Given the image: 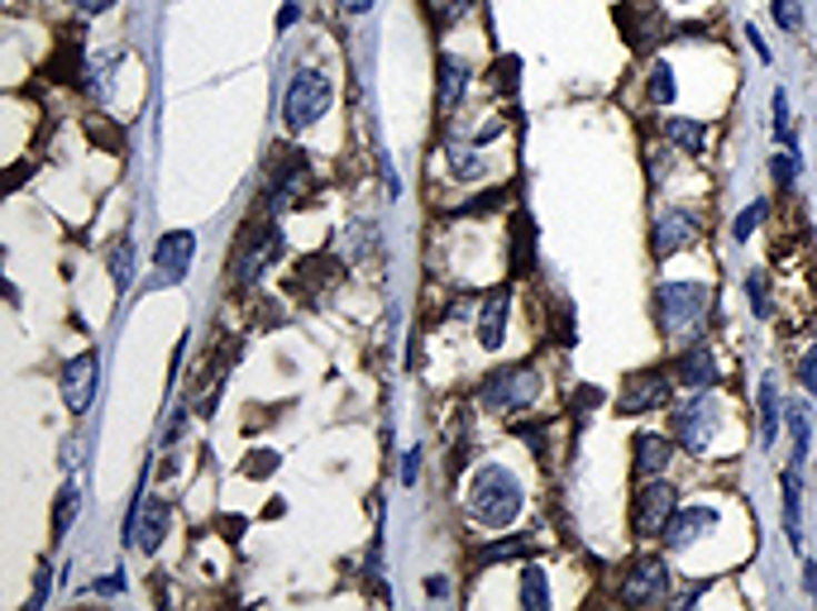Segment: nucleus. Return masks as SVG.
Masks as SVG:
<instances>
[{
    "mask_svg": "<svg viewBox=\"0 0 817 611\" xmlns=\"http://www.w3.org/2000/svg\"><path fill=\"white\" fill-rule=\"evenodd\" d=\"M798 177H804V153H798L794 143H784V149L770 153V182H775L779 197H794Z\"/></svg>",
    "mask_w": 817,
    "mask_h": 611,
    "instance_id": "393cba45",
    "label": "nucleus"
},
{
    "mask_svg": "<svg viewBox=\"0 0 817 611\" xmlns=\"http://www.w3.org/2000/svg\"><path fill=\"white\" fill-rule=\"evenodd\" d=\"M779 497H784V540L789 550L804 559V469H784L779 473Z\"/></svg>",
    "mask_w": 817,
    "mask_h": 611,
    "instance_id": "a211bd4d",
    "label": "nucleus"
},
{
    "mask_svg": "<svg viewBox=\"0 0 817 611\" xmlns=\"http://www.w3.org/2000/svg\"><path fill=\"white\" fill-rule=\"evenodd\" d=\"M746 39H750V53H756V58L765 62V68H770V62H775V48H770V43H765V34H760V24H746Z\"/></svg>",
    "mask_w": 817,
    "mask_h": 611,
    "instance_id": "a19ab883",
    "label": "nucleus"
},
{
    "mask_svg": "<svg viewBox=\"0 0 817 611\" xmlns=\"http://www.w3.org/2000/svg\"><path fill=\"white\" fill-rule=\"evenodd\" d=\"M804 592H808V602L817 607V559H808V554H804Z\"/></svg>",
    "mask_w": 817,
    "mask_h": 611,
    "instance_id": "c03bdc74",
    "label": "nucleus"
},
{
    "mask_svg": "<svg viewBox=\"0 0 817 611\" xmlns=\"http://www.w3.org/2000/svg\"><path fill=\"white\" fill-rule=\"evenodd\" d=\"M517 68H521L517 58H502V68H498V62H492V77H488V82H492V91H507V96L517 91Z\"/></svg>",
    "mask_w": 817,
    "mask_h": 611,
    "instance_id": "4c0bfd02",
    "label": "nucleus"
},
{
    "mask_svg": "<svg viewBox=\"0 0 817 611\" xmlns=\"http://www.w3.org/2000/svg\"><path fill=\"white\" fill-rule=\"evenodd\" d=\"M182 430H187V407H178V411L168 415V425H163V435H158V440H163V444H172V440L182 435Z\"/></svg>",
    "mask_w": 817,
    "mask_h": 611,
    "instance_id": "79ce46f5",
    "label": "nucleus"
},
{
    "mask_svg": "<svg viewBox=\"0 0 817 611\" xmlns=\"http://www.w3.org/2000/svg\"><path fill=\"white\" fill-rule=\"evenodd\" d=\"M675 382H679L684 392H708V388H723V382H727L723 353H717L708 340L675 349Z\"/></svg>",
    "mask_w": 817,
    "mask_h": 611,
    "instance_id": "f8f14e48",
    "label": "nucleus"
},
{
    "mask_svg": "<svg viewBox=\"0 0 817 611\" xmlns=\"http://www.w3.org/2000/svg\"><path fill=\"white\" fill-rule=\"evenodd\" d=\"M91 592H124V573L116 569V573H110V578H101V583H96Z\"/></svg>",
    "mask_w": 817,
    "mask_h": 611,
    "instance_id": "09e8293b",
    "label": "nucleus"
},
{
    "mask_svg": "<svg viewBox=\"0 0 817 611\" xmlns=\"http://www.w3.org/2000/svg\"><path fill=\"white\" fill-rule=\"evenodd\" d=\"M770 216H775V201L770 197H756L741 216L731 220V239H736V244H750V239H756L765 224H770Z\"/></svg>",
    "mask_w": 817,
    "mask_h": 611,
    "instance_id": "bb28decb",
    "label": "nucleus"
},
{
    "mask_svg": "<svg viewBox=\"0 0 817 611\" xmlns=\"http://www.w3.org/2000/svg\"><path fill=\"white\" fill-rule=\"evenodd\" d=\"M660 134H665L669 149H679L684 158L708 153V120H703V116H665Z\"/></svg>",
    "mask_w": 817,
    "mask_h": 611,
    "instance_id": "aec40b11",
    "label": "nucleus"
},
{
    "mask_svg": "<svg viewBox=\"0 0 817 611\" xmlns=\"http://www.w3.org/2000/svg\"><path fill=\"white\" fill-rule=\"evenodd\" d=\"M675 96H679V87H675V68H669V58H655L650 62V72H646V101L650 106H675Z\"/></svg>",
    "mask_w": 817,
    "mask_h": 611,
    "instance_id": "7c9ffc66",
    "label": "nucleus"
},
{
    "mask_svg": "<svg viewBox=\"0 0 817 611\" xmlns=\"http://www.w3.org/2000/svg\"><path fill=\"white\" fill-rule=\"evenodd\" d=\"M770 14L784 34H804V0H770Z\"/></svg>",
    "mask_w": 817,
    "mask_h": 611,
    "instance_id": "f704fd0d",
    "label": "nucleus"
},
{
    "mask_svg": "<svg viewBox=\"0 0 817 611\" xmlns=\"http://www.w3.org/2000/svg\"><path fill=\"white\" fill-rule=\"evenodd\" d=\"M784 425H789L794 435V469H804L808 463V444H813V397H794L789 407H784Z\"/></svg>",
    "mask_w": 817,
    "mask_h": 611,
    "instance_id": "b1692460",
    "label": "nucleus"
},
{
    "mask_svg": "<svg viewBox=\"0 0 817 611\" xmlns=\"http://www.w3.org/2000/svg\"><path fill=\"white\" fill-rule=\"evenodd\" d=\"M48 592H53V578H48V564H39V573H34V592H29L24 611H39V607L48 602Z\"/></svg>",
    "mask_w": 817,
    "mask_h": 611,
    "instance_id": "58836bf2",
    "label": "nucleus"
},
{
    "mask_svg": "<svg viewBox=\"0 0 817 611\" xmlns=\"http://www.w3.org/2000/svg\"><path fill=\"white\" fill-rule=\"evenodd\" d=\"M746 301H750V315H756V320H775V287H770L765 263L746 272Z\"/></svg>",
    "mask_w": 817,
    "mask_h": 611,
    "instance_id": "c756f323",
    "label": "nucleus"
},
{
    "mask_svg": "<svg viewBox=\"0 0 817 611\" xmlns=\"http://www.w3.org/2000/svg\"><path fill=\"white\" fill-rule=\"evenodd\" d=\"M96 382H101V359L87 349L77 353V359L62 363L58 373V392H62V407H68L72 415H87V407L96 401Z\"/></svg>",
    "mask_w": 817,
    "mask_h": 611,
    "instance_id": "ddd939ff",
    "label": "nucleus"
},
{
    "mask_svg": "<svg viewBox=\"0 0 817 611\" xmlns=\"http://www.w3.org/2000/svg\"><path fill=\"white\" fill-rule=\"evenodd\" d=\"M675 459H679L675 435L636 430V440H631V473H636V482H640V478H665L669 469H675Z\"/></svg>",
    "mask_w": 817,
    "mask_h": 611,
    "instance_id": "2eb2a0df",
    "label": "nucleus"
},
{
    "mask_svg": "<svg viewBox=\"0 0 817 611\" xmlns=\"http://www.w3.org/2000/svg\"><path fill=\"white\" fill-rule=\"evenodd\" d=\"M536 550V535H507V540H492V544H484V550L474 554V564L484 569V564H511V559H526Z\"/></svg>",
    "mask_w": 817,
    "mask_h": 611,
    "instance_id": "a878e982",
    "label": "nucleus"
},
{
    "mask_svg": "<svg viewBox=\"0 0 817 611\" xmlns=\"http://www.w3.org/2000/svg\"><path fill=\"white\" fill-rule=\"evenodd\" d=\"M464 91H469V62L455 58V53H445V58H440V91H436V110H440V120L450 116V110L464 101Z\"/></svg>",
    "mask_w": 817,
    "mask_h": 611,
    "instance_id": "4be33fe9",
    "label": "nucleus"
},
{
    "mask_svg": "<svg viewBox=\"0 0 817 611\" xmlns=\"http://www.w3.org/2000/svg\"><path fill=\"white\" fill-rule=\"evenodd\" d=\"M297 20H301V6H297V0H287V6H282V14H278V29L287 34V29H292Z\"/></svg>",
    "mask_w": 817,
    "mask_h": 611,
    "instance_id": "49530a36",
    "label": "nucleus"
},
{
    "mask_svg": "<svg viewBox=\"0 0 817 611\" xmlns=\"http://www.w3.org/2000/svg\"><path fill=\"white\" fill-rule=\"evenodd\" d=\"M794 373H798V388H804V392L817 401V344H808L804 353H798V368H794Z\"/></svg>",
    "mask_w": 817,
    "mask_h": 611,
    "instance_id": "e433bc0d",
    "label": "nucleus"
},
{
    "mask_svg": "<svg viewBox=\"0 0 817 611\" xmlns=\"http://www.w3.org/2000/svg\"><path fill=\"white\" fill-rule=\"evenodd\" d=\"M474 6L478 0H426V14H430V24H436V34H445V29L459 24Z\"/></svg>",
    "mask_w": 817,
    "mask_h": 611,
    "instance_id": "72a5a7b5",
    "label": "nucleus"
},
{
    "mask_svg": "<svg viewBox=\"0 0 817 611\" xmlns=\"http://www.w3.org/2000/svg\"><path fill=\"white\" fill-rule=\"evenodd\" d=\"M335 101V87L326 72L316 68H301L292 82H287V96H282V124L292 134H307L316 120H326V110Z\"/></svg>",
    "mask_w": 817,
    "mask_h": 611,
    "instance_id": "1a4fd4ad",
    "label": "nucleus"
},
{
    "mask_svg": "<svg viewBox=\"0 0 817 611\" xmlns=\"http://www.w3.org/2000/svg\"><path fill=\"white\" fill-rule=\"evenodd\" d=\"M191 259H197V234L191 230H168L158 234L153 244V268H158V282H182Z\"/></svg>",
    "mask_w": 817,
    "mask_h": 611,
    "instance_id": "dca6fc26",
    "label": "nucleus"
},
{
    "mask_svg": "<svg viewBox=\"0 0 817 611\" xmlns=\"http://www.w3.org/2000/svg\"><path fill=\"white\" fill-rule=\"evenodd\" d=\"M307 191H311V163H307L301 153L282 158L278 172H272V182H268V197H263L268 216H282L287 206H297L301 197H307Z\"/></svg>",
    "mask_w": 817,
    "mask_h": 611,
    "instance_id": "4468645a",
    "label": "nucleus"
},
{
    "mask_svg": "<svg viewBox=\"0 0 817 611\" xmlns=\"http://www.w3.org/2000/svg\"><path fill=\"white\" fill-rule=\"evenodd\" d=\"M612 598L631 611H646V607H665L675 598V573H669V559L665 554H640L627 564V573L617 578V592Z\"/></svg>",
    "mask_w": 817,
    "mask_h": 611,
    "instance_id": "0eeeda50",
    "label": "nucleus"
},
{
    "mask_svg": "<svg viewBox=\"0 0 817 611\" xmlns=\"http://www.w3.org/2000/svg\"><path fill=\"white\" fill-rule=\"evenodd\" d=\"M545 397V373L536 363H502L478 382V407L488 415H521Z\"/></svg>",
    "mask_w": 817,
    "mask_h": 611,
    "instance_id": "39448f33",
    "label": "nucleus"
},
{
    "mask_svg": "<svg viewBox=\"0 0 817 611\" xmlns=\"http://www.w3.org/2000/svg\"><path fill=\"white\" fill-rule=\"evenodd\" d=\"M498 134H502V120H488V124H484V130H478V134H474V143H478V149H484V143H492V139H498Z\"/></svg>",
    "mask_w": 817,
    "mask_h": 611,
    "instance_id": "de8ad7c7",
    "label": "nucleus"
},
{
    "mask_svg": "<svg viewBox=\"0 0 817 611\" xmlns=\"http://www.w3.org/2000/svg\"><path fill=\"white\" fill-rule=\"evenodd\" d=\"M421 444H411L407 454H402V488H416V482H421Z\"/></svg>",
    "mask_w": 817,
    "mask_h": 611,
    "instance_id": "ea45409f",
    "label": "nucleus"
},
{
    "mask_svg": "<svg viewBox=\"0 0 817 611\" xmlns=\"http://www.w3.org/2000/svg\"><path fill=\"white\" fill-rule=\"evenodd\" d=\"M450 177L455 182H478V177H488V158L474 149H450Z\"/></svg>",
    "mask_w": 817,
    "mask_h": 611,
    "instance_id": "473e14b6",
    "label": "nucleus"
},
{
    "mask_svg": "<svg viewBox=\"0 0 817 611\" xmlns=\"http://www.w3.org/2000/svg\"><path fill=\"white\" fill-rule=\"evenodd\" d=\"M650 315H655V330L669 349H684V344H698L708 340V330L723 325V311H717V292L708 282H655L650 292Z\"/></svg>",
    "mask_w": 817,
    "mask_h": 611,
    "instance_id": "f257e3e1",
    "label": "nucleus"
},
{
    "mask_svg": "<svg viewBox=\"0 0 817 611\" xmlns=\"http://www.w3.org/2000/svg\"><path fill=\"white\" fill-rule=\"evenodd\" d=\"M770 110H775V116H770V120H775V139H779V143H794V110H789V91H784V87L775 91Z\"/></svg>",
    "mask_w": 817,
    "mask_h": 611,
    "instance_id": "c9c22d12",
    "label": "nucleus"
},
{
    "mask_svg": "<svg viewBox=\"0 0 817 611\" xmlns=\"http://www.w3.org/2000/svg\"><path fill=\"white\" fill-rule=\"evenodd\" d=\"M77 511H82V492H77V482L68 478L58 488V502H53V540H62L72 530V521H77Z\"/></svg>",
    "mask_w": 817,
    "mask_h": 611,
    "instance_id": "2f4dec72",
    "label": "nucleus"
},
{
    "mask_svg": "<svg viewBox=\"0 0 817 611\" xmlns=\"http://www.w3.org/2000/svg\"><path fill=\"white\" fill-rule=\"evenodd\" d=\"M521 607H526V611H550V607H555L550 573H545L540 564H526V569H521Z\"/></svg>",
    "mask_w": 817,
    "mask_h": 611,
    "instance_id": "cd10ccee",
    "label": "nucleus"
},
{
    "mask_svg": "<svg viewBox=\"0 0 817 611\" xmlns=\"http://www.w3.org/2000/svg\"><path fill=\"white\" fill-rule=\"evenodd\" d=\"M736 421H741V415H736V401L723 397V388L688 392L684 401H669V435H675L679 454H688V459L723 454Z\"/></svg>",
    "mask_w": 817,
    "mask_h": 611,
    "instance_id": "f03ea898",
    "label": "nucleus"
},
{
    "mask_svg": "<svg viewBox=\"0 0 817 611\" xmlns=\"http://www.w3.org/2000/svg\"><path fill=\"white\" fill-rule=\"evenodd\" d=\"M521 507H526V488L507 463H484V469L474 473L469 492H464V511H469V521H478L484 530H507L521 517Z\"/></svg>",
    "mask_w": 817,
    "mask_h": 611,
    "instance_id": "7ed1b4c3",
    "label": "nucleus"
},
{
    "mask_svg": "<svg viewBox=\"0 0 817 611\" xmlns=\"http://www.w3.org/2000/svg\"><path fill=\"white\" fill-rule=\"evenodd\" d=\"M282 249H287V234H282V224L278 220H259V224H249L245 234H239V249H235V259H230V282L245 292V287H259L263 278H268V268L282 259Z\"/></svg>",
    "mask_w": 817,
    "mask_h": 611,
    "instance_id": "423d86ee",
    "label": "nucleus"
},
{
    "mask_svg": "<svg viewBox=\"0 0 817 611\" xmlns=\"http://www.w3.org/2000/svg\"><path fill=\"white\" fill-rule=\"evenodd\" d=\"M756 421H760V444L770 449L779 440V425H784V397H779L775 373H765L760 388H756Z\"/></svg>",
    "mask_w": 817,
    "mask_h": 611,
    "instance_id": "412c9836",
    "label": "nucleus"
},
{
    "mask_svg": "<svg viewBox=\"0 0 817 611\" xmlns=\"http://www.w3.org/2000/svg\"><path fill=\"white\" fill-rule=\"evenodd\" d=\"M669 6H698V0H669Z\"/></svg>",
    "mask_w": 817,
    "mask_h": 611,
    "instance_id": "3c124183",
    "label": "nucleus"
},
{
    "mask_svg": "<svg viewBox=\"0 0 817 611\" xmlns=\"http://www.w3.org/2000/svg\"><path fill=\"white\" fill-rule=\"evenodd\" d=\"M507 315H511V292H507V287H498V292H488L484 301H478V311H474L478 349H488V353L502 349V340H507Z\"/></svg>",
    "mask_w": 817,
    "mask_h": 611,
    "instance_id": "f3484780",
    "label": "nucleus"
},
{
    "mask_svg": "<svg viewBox=\"0 0 817 611\" xmlns=\"http://www.w3.org/2000/svg\"><path fill=\"white\" fill-rule=\"evenodd\" d=\"M736 511H746L741 502H688V507H679L675 511V521L665 525V535H660V544L669 554H679V559H694L703 544H717L731 530V517Z\"/></svg>",
    "mask_w": 817,
    "mask_h": 611,
    "instance_id": "20e7f679",
    "label": "nucleus"
},
{
    "mask_svg": "<svg viewBox=\"0 0 817 611\" xmlns=\"http://www.w3.org/2000/svg\"><path fill=\"white\" fill-rule=\"evenodd\" d=\"M698 239H703V216L688 211V206H665V211L650 220V259L669 263L675 253L694 249Z\"/></svg>",
    "mask_w": 817,
    "mask_h": 611,
    "instance_id": "9d476101",
    "label": "nucleus"
},
{
    "mask_svg": "<svg viewBox=\"0 0 817 611\" xmlns=\"http://www.w3.org/2000/svg\"><path fill=\"white\" fill-rule=\"evenodd\" d=\"M106 268H110V282H116V297L130 292V282H134V239H130V234L110 244Z\"/></svg>",
    "mask_w": 817,
    "mask_h": 611,
    "instance_id": "c85d7f7f",
    "label": "nucleus"
},
{
    "mask_svg": "<svg viewBox=\"0 0 817 611\" xmlns=\"http://www.w3.org/2000/svg\"><path fill=\"white\" fill-rule=\"evenodd\" d=\"M335 6H340L345 14H368L373 10V0H335Z\"/></svg>",
    "mask_w": 817,
    "mask_h": 611,
    "instance_id": "8fccbe9b",
    "label": "nucleus"
},
{
    "mask_svg": "<svg viewBox=\"0 0 817 611\" xmlns=\"http://www.w3.org/2000/svg\"><path fill=\"white\" fill-rule=\"evenodd\" d=\"M82 53H87V29L77 24V29H68V34H62V43H58V58L48 62V72H53L58 82H82V77H87V68H82Z\"/></svg>",
    "mask_w": 817,
    "mask_h": 611,
    "instance_id": "5701e85b",
    "label": "nucleus"
},
{
    "mask_svg": "<svg viewBox=\"0 0 817 611\" xmlns=\"http://www.w3.org/2000/svg\"><path fill=\"white\" fill-rule=\"evenodd\" d=\"M168 525H172L168 497H143V511H139V525H134V550L158 554L163 550V540H168Z\"/></svg>",
    "mask_w": 817,
    "mask_h": 611,
    "instance_id": "6ab92c4d",
    "label": "nucleus"
},
{
    "mask_svg": "<svg viewBox=\"0 0 817 611\" xmlns=\"http://www.w3.org/2000/svg\"><path fill=\"white\" fill-rule=\"evenodd\" d=\"M68 6H72L77 14H101V10L116 6V0H68Z\"/></svg>",
    "mask_w": 817,
    "mask_h": 611,
    "instance_id": "a18cd8bd",
    "label": "nucleus"
},
{
    "mask_svg": "<svg viewBox=\"0 0 817 611\" xmlns=\"http://www.w3.org/2000/svg\"><path fill=\"white\" fill-rule=\"evenodd\" d=\"M249 459H253L249 469H245L249 478H263V473H272V469H278V454H263V449H259V454H249Z\"/></svg>",
    "mask_w": 817,
    "mask_h": 611,
    "instance_id": "37998d69",
    "label": "nucleus"
},
{
    "mask_svg": "<svg viewBox=\"0 0 817 611\" xmlns=\"http://www.w3.org/2000/svg\"><path fill=\"white\" fill-rule=\"evenodd\" d=\"M675 368H640L621 382V397H617V411L621 415H646V411H660L675 401Z\"/></svg>",
    "mask_w": 817,
    "mask_h": 611,
    "instance_id": "9b49d317",
    "label": "nucleus"
},
{
    "mask_svg": "<svg viewBox=\"0 0 817 611\" xmlns=\"http://www.w3.org/2000/svg\"><path fill=\"white\" fill-rule=\"evenodd\" d=\"M679 488L669 478H640L636 482V492H631V535L636 540H660L665 535V525L675 521V511L684 507L679 502Z\"/></svg>",
    "mask_w": 817,
    "mask_h": 611,
    "instance_id": "6e6552de",
    "label": "nucleus"
}]
</instances>
